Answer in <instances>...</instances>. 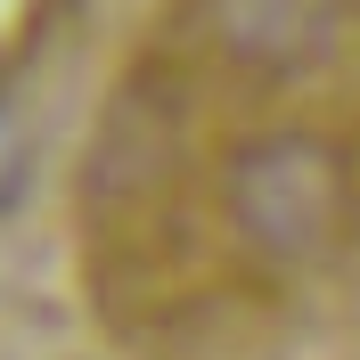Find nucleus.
Masks as SVG:
<instances>
[{"label":"nucleus","mask_w":360,"mask_h":360,"mask_svg":"<svg viewBox=\"0 0 360 360\" xmlns=\"http://www.w3.org/2000/svg\"><path fill=\"white\" fill-rule=\"evenodd\" d=\"M229 221L262 262H311L344 229V164L311 131H270L229 156Z\"/></svg>","instance_id":"obj_1"},{"label":"nucleus","mask_w":360,"mask_h":360,"mask_svg":"<svg viewBox=\"0 0 360 360\" xmlns=\"http://www.w3.org/2000/svg\"><path fill=\"white\" fill-rule=\"evenodd\" d=\"M205 33L246 74H303L344 33V0H197Z\"/></svg>","instance_id":"obj_2"}]
</instances>
